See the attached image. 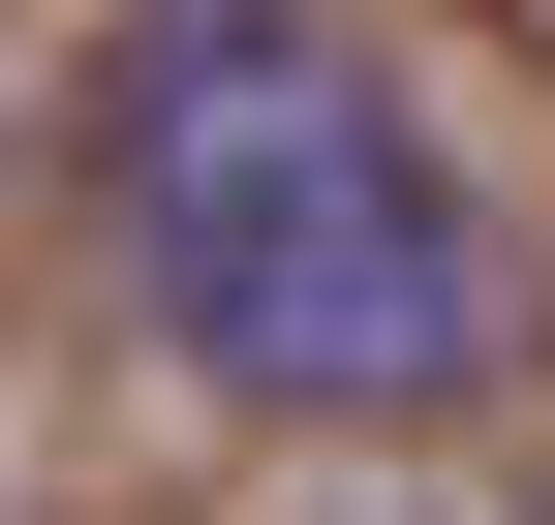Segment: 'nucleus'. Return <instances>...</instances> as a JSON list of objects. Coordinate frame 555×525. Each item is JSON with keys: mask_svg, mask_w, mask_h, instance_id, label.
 Returning <instances> with one entry per match:
<instances>
[{"mask_svg": "<svg viewBox=\"0 0 555 525\" xmlns=\"http://www.w3.org/2000/svg\"><path fill=\"white\" fill-rule=\"evenodd\" d=\"M93 217H124V309L185 341V402H278V433H433L525 341L463 155L309 0H155L93 62Z\"/></svg>", "mask_w": 555, "mask_h": 525, "instance_id": "obj_1", "label": "nucleus"}]
</instances>
